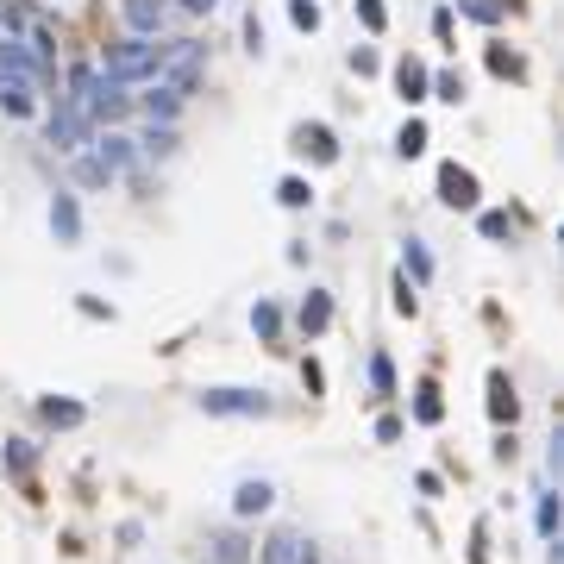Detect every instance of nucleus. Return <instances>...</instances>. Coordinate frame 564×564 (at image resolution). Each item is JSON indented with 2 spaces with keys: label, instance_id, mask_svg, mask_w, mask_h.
<instances>
[{
  "label": "nucleus",
  "instance_id": "f257e3e1",
  "mask_svg": "<svg viewBox=\"0 0 564 564\" xmlns=\"http://www.w3.org/2000/svg\"><path fill=\"white\" fill-rule=\"evenodd\" d=\"M157 63H163V51L151 38H120V44H107V57H101V76H113V82H157Z\"/></svg>",
  "mask_w": 564,
  "mask_h": 564
},
{
  "label": "nucleus",
  "instance_id": "f03ea898",
  "mask_svg": "<svg viewBox=\"0 0 564 564\" xmlns=\"http://www.w3.org/2000/svg\"><path fill=\"white\" fill-rule=\"evenodd\" d=\"M195 402H201V414H214V420H264L270 414V395L264 389H201L195 395Z\"/></svg>",
  "mask_w": 564,
  "mask_h": 564
},
{
  "label": "nucleus",
  "instance_id": "7ed1b4c3",
  "mask_svg": "<svg viewBox=\"0 0 564 564\" xmlns=\"http://www.w3.org/2000/svg\"><path fill=\"white\" fill-rule=\"evenodd\" d=\"M44 138H51V145L69 157V151H82L88 138H94V126H88V113H82L76 101H57V107H51V120H44Z\"/></svg>",
  "mask_w": 564,
  "mask_h": 564
},
{
  "label": "nucleus",
  "instance_id": "20e7f679",
  "mask_svg": "<svg viewBox=\"0 0 564 564\" xmlns=\"http://www.w3.org/2000/svg\"><path fill=\"white\" fill-rule=\"evenodd\" d=\"M439 201L445 207H477L483 201L477 170H464V163H439Z\"/></svg>",
  "mask_w": 564,
  "mask_h": 564
},
{
  "label": "nucleus",
  "instance_id": "39448f33",
  "mask_svg": "<svg viewBox=\"0 0 564 564\" xmlns=\"http://www.w3.org/2000/svg\"><path fill=\"white\" fill-rule=\"evenodd\" d=\"M120 13H126L132 38H157L163 19H170V0H120Z\"/></svg>",
  "mask_w": 564,
  "mask_h": 564
},
{
  "label": "nucleus",
  "instance_id": "423d86ee",
  "mask_svg": "<svg viewBox=\"0 0 564 564\" xmlns=\"http://www.w3.org/2000/svg\"><path fill=\"white\" fill-rule=\"evenodd\" d=\"M88 145H94V157H101L113 176H126V170H132V157H138V145H132L126 132H113V126H107L101 138H88Z\"/></svg>",
  "mask_w": 564,
  "mask_h": 564
},
{
  "label": "nucleus",
  "instance_id": "0eeeda50",
  "mask_svg": "<svg viewBox=\"0 0 564 564\" xmlns=\"http://www.w3.org/2000/svg\"><path fill=\"white\" fill-rule=\"evenodd\" d=\"M0 107H7L13 120H32V113H38V82H26V76H0Z\"/></svg>",
  "mask_w": 564,
  "mask_h": 564
},
{
  "label": "nucleus",
  "instance_id": "6e6552de",
  "mask_svg": "<svg viewBox=\"0 0 564 564\" xmlns=\"http://www.w3.org/2000/svg\"><path fill=\"white\" fill-rule=\"evenodd\" d=\"M276 502V489L264 483V477H245L239 489H232V514H239V521H251V514H264Z\"/></svg>",
  "mask_w": 564,
  "mask_h": 564
},
{
  "label": "nucleus",
  "instance_id": "1a4fd4ad",
  "mask_svg": "<svg viewBox=\"0 0 564 564\" xmlns=\"http://www.w3.org/2000/svg\"><path fill=\"white\" fill-rule=\"evenodd\" d=\"M295 145L308 151L314 163H339V138H333V126H320V120L314 126H295Z\"/></svg>",
  "mask_w": 564,
  "mask_h": 564
},
{
  "label": "nucleus",
  "instance_id": "9d476101",
  "mask_svg": "<svg viewBox=\"0 0 564 564\" xmlns=\"http://www.w3.org/2000/svg\"><path fill=\"white\" fill-rule=\"evenodd\" d=\"M514 414H521V395H514V383L496 370L489 376V420H496V427H514Z\"/></svg>",
  "mask_w": 564,
  "mask_h": 564
},
{
  "label": "nucleus",
  "instance_id": "9b49d317",
  "mask_svg": "<svg viewBox=\"0 0 564 564\" xmlns=\"http://www.w3.org/2000/svg\"><path fill=\"white\" fill-rule=\"evenodd\" d=\"M427 63H420V57H402V63H395V88H402V101L408 107H420V101H427Z\"/></svg>",
  "mask_w": 564,
  "mask_h": 564
},
{
  "label": "nucleus",
  "instance_id": "f8f14e48",
  "mask_svg": "<svg viewBox=\"0 0 564 564\" xmlns=\"http://www.w3.org/2000/svg\"><path fill=\"white\" fill-rule=\"evenodd\" d=\"M51 232H57V245H76L82 239V207H76V195H57L51 201Z\"/></svg>",
  "mask_w": 564,
  "mask_h": 564
},
{
  "label": "nucleus",
  "instance_id": "ddd939ff",
  "mask_svg": "<svg viewBox=\"0 0 564 564\" xmlns=\"http://www.w3.org/2000/svg\"><path fill=\"white\" fill-rule=\"evenodd\" d=\"M295 320H301V333H308V339L326 333V326H333V295H326V289H308V301H301Z\"/></svg>",
  "mask_w": 564,
  "mask_h": 564
},
{
  "label": "nucleus",
  "instance_id": "4468645a",
  "mask_svg": "<svg viewBox=\"0 0 564 564\" xmlns=\"http://www.w3.org/2000/svg\"><path fill=\"white\" fill-rule=\"evenodd\" d=\"M38 420H44V427H82L88 408H82V402H57V395H44V402H38Z\"/></svg>",
  "mask_w": 564,
  "mask_h": 564
},
{
  "label": "nucleus",
  "instance_id": "2eb2a0df",
  "mask_svg": "<svg viewBox=\"0 0 564 564\" xmlns=\"http://www.w3.org/2000/svg\"><path fill=\"white\" fill-rule=\"evenodd\" d=\"M145 113H151V126H176V113H182V94H170L163 82H151V94H145Z\"/></svg>",
  "mask_w": 564,
  "mask_h": 564
},
{
  "label": "nucleus",
  "instance_id": "dca6fc26",
  "mask_svg": "<svg viewBox=\"0 0 564 564\" xmlns=\"http://www.w3.org/2000/svg\"><path fill=\"white\" fill-rule=\"evenodd\" d=\"M132 145L145 151V157H176L182 138H176V126H145V138H132Z\"/></svg>",
  "mask_w": 564,
  "mask_h": 564
},
{
  "label": "nucleus",
  "instance_id": "f3484780",
  "mask_svg": "<svg viewBox=\"0 0 564 564\" xmlns=\"http://www.w3.org/2000/svg\"><path fill=\"white\" fill-rule=\"evenodd\" d=\"M414 420H420V427H439V420H445V402H439V389H433V383H420V389H414Z\"/></svg>",
  "mask_w": 564,
  "mask_h": 564
},
{
  "label": "nucleus",
  "instance_id": "a211bd4d",
  "mask_svg": "<svg viewBox=\"0 0 564 564\" xmlns=\"http://www.w3.org/2000/svg\"><path fill=\"white\" fill-rule=\"evenodd\" d=\"M427 94H433V101H445V107H458L464 101V76H458V69H439V76L427 82Z\"/></svg>",
  "mask_w": 564,
  "mask_h": 564
},
{
  "label": "nucleus",
  "instance_id": "6ab92c4d",
  "mask_svg": "<svg viewBox=\"0 0 564 564\" xmlns=\"http://www.w3.org/2000/svg\"><path fill=\"white\" fill-rule=\"evenodd\" d=\"M295 552H301V533H270L264 539V564H295Z\"/></svg>",
  "mask_w": 564,
  "mask_h": 564
},
{
  "label": "nucleus",
  "instance_id": "aec40b11",
  "mask_svg": "<svg viewBox=\"0 0 564 564\" xmlns=\"http://www.w3.org/2000/svg\"><path fill=\"white\" fill-rule=\"evenodd\" d=\"M245 558H251L245 539H239V533H220V539H214V558H207V564H245Z\"/></svg>",
  "mask_w": 564,
  "mask_h": 564
},
{
  "label": "nucleus",
  "instance_id": "412c9836",
  "mask_svg": "<svg viewBox=\"0 0 564 564\" xmlns=\"http://www.w3.org/2000/svg\"><path fill=\"white\" fill-rule=\"evenodd\" d=\"M276 201H282V207H308V201H314V188L301 182V176H282V182H276Z\"/></svg>",
  "mask_w": 564,
  "mask_h": 564
},
{
  "label": "nucleus",
  "instance_id": "4be33fe9",
  "mask_svg": "<svg viewBox=\"0 0 564 564\" xmlns=\"http://www.w3.org/2000/svg\"><path fill=\"white\" fill-rule=\"evenodd\" d=\"M533 521H539V539H558V496H552V489H539V514H533Z\"/></svg>",
  "mask_w": 564,
  "mask_h": 564
},
{
  "label": "nucleus",
  "instance_id": "5701e85b",
  "mask_svg": "<svg viewBox=\"0 0 564 564\" xmlns=\"http://www.w3.org/2000/svg\"><path fill=\"white\" fill-rule=\"evenodd\" d=\"M395 151H402V157H420V151H427V126L408 120L402 132H395Z\"/></svg>",
  "mask_w": 564,
  "mask_h": 564
},
{
  "label": "nucleus",
  "instance_id": "b1692460",
  "mask_svg": "<svg viewBox=\"0 0 564 564\" xmlns=\"http://www.w3.org/2000/svg\"><path fill=\"white\" fill-rule=\"evenodd\" d=\"M76 182H82V188H107V182H113V170H107L101 157H82V163H76Z\"/></svg>",
  "mask_w": 564,
  "mask_h": 564
},
{
  "label": "nucleus",
  "instance_id": "393cba45",
  "mask_svg": "<svg viewBox=\"0 0 564 564\" xmlns=\"http://www.w3.org/2000/svg\"><path fill=\"white\" fill-rule=\"evenodd\" d=\"M289 19L295 32H320V0H289Z\"/></svg>",
  "mask_w": 564,
  "mask_h": 564
},
{
  "label": "nucleus",
  "instance_id": "a878e982",
  "mask_svg": "<svg viewBox=\"0 0 564 564\" xmlns=\"http://www.w3.org/2000/svg\"><path fill=\"white\" fill-rule=\"evenodd\" d=\"M251 326H257V339H276V333H282V314L270 308V301H257V308H251Z\"/></svg>",
  "mask_w": 564,
  "mask_h": 564
},
{
  "label": "nucleus",
  "instance_id": "bb28decb",
  "mask_svg": "<svg viewBox=\"0 0 564 564\" xmlns=\"http://www.w3.org/2000/svg\"><path fill=\"white\" fill-rule=\"evenodd\" d=\"M414 308H420V295H414V282H408V270H402V276H395V314L414 320Z\"/></svg>",
  "mask_w": 564,
  "mask_h": 564
},
{
  "label": "nucleus",
  "instance_id": "cd10ccee",
  "mask_svg": "<svg viewBox=\"0 0 564 564\" xmlns=\"http://www.w3.org/2000/svg\"><path fill=\"white\" fill-rule=\"evenodd\" d=\"M477 226H483V239H514V220L502 214V207H489V214H483Z\"/></svg>",
  "mask_w": 564,
  "mask_h": 564
},
{
  "label": "nucleus",
  "instance_id": "c85d7f7f",
  "mask_svg": "<svg viewBox=\"0 0 564 564\" xmlns=\"http://www.w3.org/2000/svg\"><path fill=\"white\" fill-rule=\"evenodd\" d=\"M402 257H408L414 282H427V276H433V257H427V245H420V239H408V251H402Z\"/></svg>",
  "mask_w": 564,
  "mask_h": 564
},
{
  "label": "nucleus",
  "instance_id": "c756f323",
  "mask_svg": "<svg viewBox=\"0 0 564 564\" xmlns=\"http://www.w3.org/2000/svg\"><path fill=\"white\" fill-rule=\"evenodd\" d=\"M370 383H376V395H389V389H395V364L383 358V351L370 358Z\"/></svg>",
  "mask_w": 564,
  "mask_h": 564
},
{
  "label": "nucleus",
  "instance_id": "7c9ffc66",
  "mask_svg": "<svg viewBox=\"0 0 564 564\" xmlns=\"http://www.w3.org/2000/svg\"><path fill=\"white\" fill-rule=\"evenodd\" d=\"M7 470H19V477L32 470V439H7Z\"/></svg>",
  "mask_w": 564,
  "mask_h": 564
},
{
  "label": "nucleus",
  "instance_id": "2f4dec72",
  "mask_svg": "<svg viewBox=\"0 0 564 564\" xmlns=\"http://www.w3.org/2000/svg\"><path fill=\"white\" fill-rule=\"evenodd\" d=\"M358 19H364V26H370V32H383V26H389V13H383V0H358Z\"/></svg>",
  "mask_w": 564,
  "mask_h": 564
},
{
  "label": "nucleus",
  "instance_id": "473e14b6",
  "mask_svg": "<svg viewBox=\"0 0 564 564\" xmlns=\"http://www.w3.org/2000/svg\"><path fill=\"white\" fill-rule=\"evenodd\" d=\"M458 7H464L470 19H483V26H496V13H502V7H496V0H458Z\"/></svg>",
  "mask_w": 564,
  "mask_h": 564
},
{
  "label": "nucleus",
  "instance_id": "72a5a7b5",
  "mask_svg": "<svg viewBox=\"0 0 564 564\" xmlns=\"http://www.w3.org/2000/svg\"><path fill=\"white\" fill-rule=\"evenodd\" d=\"M245 51H251V57H264V19H257V13L245 19Z\"/></svg>",
  "mask_w": 564,
  "mask_h": 564
},
{
  "label": "nucleus",
  "instance_id": "f704fd0d",
  "mask_svg": "<svg viewBox=\"0 0 564 564\" xmlns=\"http://www.w3.org/2000/svg\"><path fill=\"white\" fill-rule=\"evenodd\" d=\"M489 69H496V76H521V63H514L502 44H489Z\"/></svg>",
  "mask_w": 564,
  "mask_h": 564
},
{
  "label": "nucleus",
  "instance_id": "c9c22d12",
  "mask_svg": "<svg viewBox=\"0 0 564 564\" xmlns=\"http://www.w3.org/2000/svg\"><path fill=\"white\" fill-rule=\"evenodd\" d=\"M376 439H383V445H395V439H402V420H395V414H383V420H376Z\"/></svg>",
  "mask_w": 564,
  "mask_h": 564
},
{
  "label": "nucleus",
  "instance_id": "e433bc0d",
  "mask_svg": "<svg viewBox=\"0 0 564 564\" xmlns=\"http://www.w3.org/2000/svg\"><path fill=\"white\" fill-rule=\"evenodd\" d=\"M176 7H182V13H214L220 0H176Z\"/></svg>",
  "mask_w": 564,
  "mask_h": 564
},
{
  "label": "nucleus",
  "instance_id": "4c0bfd02",
  "mask_svg": "<svg viewBox=\"0 0 564 564\" xmlns=\"http://www.w3.org/2000/svg\"><path fill=\"white\" fill-rule=\"evenodd\" d=\"M295 564H320V546H308V539H301V552H295Z\"/></svg>",
  "mask_w": 564,
  "mask_h": 564
}]
</instances>
